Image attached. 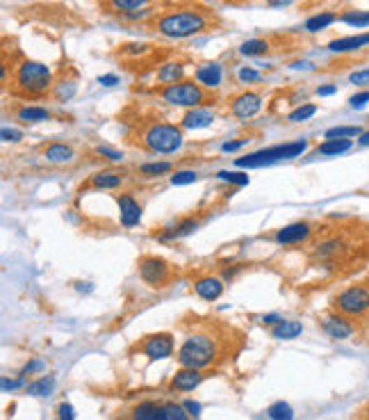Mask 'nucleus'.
Masks as SVG:
<instances>
[{
	"label": "nucleus",
	"mask_w": 369,
	"mask_h": 420,
	"mask_svg": "<svg viewBox=\"0 0 369 420\" xmlns=\"http://www.w3.org/2000/svg\"><path fill=\"white\" fill-rule=\"evenodd\" d=\"M233 329L221 324L217 317L194 322L176 354L180 368L210 370L226 361L233 354Z\"/></svg>",
	"instance_id": "f257e3e1"
},
{
	"label": "nucleus",
	"mask_w": 369,
	"mask_h": 420,
	"mask_svg": "<svg viewBox=\"0 0 369 420\" xmlns=\"http://www.w3.org/2000/svg\"><path fill=\"white\" fill-rule=\"evenodd\" d=\"M210 27H215V18L201 7H173L155 16L153 21V30L169 39H184V37L208 32Z\"/></svg>",
	"instance_id": "f03ea898"
},
{
	"label": "nucleus",
	"mask_w": 369,
	"mask_h": 420,
	"mask_svg": "<svg viewBox=\"0 0 369 420\" xmlns=\"http://www.w3.org/2000/svg\"><path fill=\"white\" fill-rule=\"evenodd\" d=\"M130 144L140 146L142 151L151 153H173L182 146V126L164 122V119H151L149 124L142 126L133 137H128Z\"/></svg>",
	"instance_id": "7ed1b4c3"
},
{
	"label": "nucleus",
	"mask_w": 369,
	"mask_h": 420,
	"mask_svg": "<svg viewBox=\"0 0 369 420\" xmlns=\"http://www.w3.org/2000/svg\"><path fill=\"white\" fill-rule=\"evenodd\" d=\"M53 71L36 60H21L12 71V96L36 98L53 91Z\"/></svg>",
	"instance_id": "20e7f679"
},
{
	"label": "nucleus",
	"mask_w": 369,
	"mask_h": 420,
	"mask_svg": "<svg viewBox=\"0 0 369 420\" xmlns=\"http://www.w3.org/2000/svg\"><path fill=\"white\" fill-rule=\"evenodd\" d=\"M160 98L167 100L169 105H178V107H203L206 103H210V91L199 85L194 80H180L173 82V85H167L160 89Z\"/></svg>",
	"instance_id": "39448f33"
},
{
	"label": "nucleus",
	"mask_w": 369,
	"mask_h": 420,
	"mask_svg": "<svg viewBox=\"0 0 369 420\" xmlns=\"http://www.w3.org/2000/svg\"><path fill=\"white\" fill-rule=\"evenodd\" d=\"M308 149L306 140L299 142H288V144H279V146H269V149H260L255 153H248L244 158H237V167H264V164H274L279 160H290L297 158L303 151Z\"/></svg>",
	"instance_id": "423d86ee"
},
{
	"label": "nucleus",
	"mask_w": 369,
	"mask_h": 420,
	"mask_svg": "<svg viewBox=\"0 0 369 420\" xmlns=\"http://www.w3.org/2000/svg\"><path fill=\"white\" fill-rule=\"evenodd\" d=\"M333 308L347 317H363L369 313V286L356 283L344 290H340L333 299Z\"/></svg>",
	"instance_id": "0eeeda50"
},
{
	"label": "nucleus",
	"mask_w": 369,
	"mask_h": 420,
	"mask_svg": "<svg viewBox=\"0 0 369 420\" xmlns=\"http://www.w3.org/2000/svg\"><path fill=\"white\" fill-rule=\"evenodd\" d=\"M140 277L144 283H149L151 288H164L169 286L173 279V265L169 261L160 258V256H142L140 258Z\"/></svg>",
	"instance_id": "6e6552de"
},
{
	"label": "nucleus",
	"mask_w": 369,
	"mask_h": 420,
	"mask_svg": "<svg viewBox=\"0 0 369 420\" xmlns=\"http://www.w3.org/2000/svg\"><path fill=\"white\" fill-rule=\"evenodd\" d=\"M176 350V341H173V336L167 332H160V334H151V336H144L140 343H135V347L130 352H140L144 354L149 361H162V359H169Z\"/></svg>",
	"instance_id": "1a4fd4ad"
},
{
	"label": "nucleus",
	"mask_w": 369,
	"mask_h": 420,
	"mask_svg": "<svg viewBox=\"0 0 369 420\" xmlns=\"http://www.w3.org/2000/svg\"><path fill=\"white\" fill-rule=\"evenodd\" d=\"M319 324L324 329V334L328 338H333V341H347V338H351L356 334V324L351 322V317L337 313V310L321 317Z\"/></svg>",
	"instance_id": "9d476101"
},
{
	"label": "nucleus",
	"mask_w": 369,
	"mask_h": 420,
	"mask_svg": "<svg viewBox=\"0 0 369 420\" xmlns=\"http://www.w3.org/2000/svg\"><path fill=\"white\" fill-rule=\"evenodd\" d=\"M262 107V98L257 91H242V94H237L233 98V103H230V114L235 119H251L260 112Z\"/></svg>",
	"instance_id": "9b49d317"
},
{
	"label": "nucleus",
	"mask_w": 369,
	"mask_h": 420,
	"mask_svg": "<svg viewBox=\"0 0 369 420\" xmlns=\"http://www.w3.org/2000/svg\"><path fill=\"white\" fill-rule=\"evenodd\" d=\"M206 377H208L206 370L180 368V370L171 377V381H169V391H173V393H189V391H194V388H199Z\"/></svg>",
	"instance_id": "f8f14e48"
},
{
	"label": "nucleus",
	"mask_w": 369,
	"mask_h": 420,
	"mask_svg": "<svg viewBox=\"0 0 369 420\" xmlns=\"http://www.w3.org/2000/svg\"><path fill=\"white\" fill-rule=\"evenodd\" d=\"M116 204H119V217H121V224L126 228H133L140 224V219H142V206H140V201H137L133 195H128V192H123V195H119L116 197Z\"/></svg>",
	"instance_id": "ddd939ff"
},
{
	"label": "nucleus",
	"mask_w": 369,
	"mask_h": 420,
	"mask_svg": "<svg viewBox=\"0 0 369 420\" xmlns=\"http://www.w3.org/2000/svg\"><path fill=\"white\" fill-rule=\"evenodd\" d=\"M312 235V224L310 222H294L290 226H283L276 231L274 240L279 244H299L303 240H308Z\"/></svg>",
	"instance_id": "4468645a"
},
{
	"label": "nucleus",
	"mask_w": 369,
	"mask_h": 420,
	"mask_svg": "<svg viewBox=\"0 0 369 420\" xmlns=\"http://www.w3.org/2000/svg\"><path fill=\"white\" fill-rule=\"evenodd\" d=\"M128 420H164V402L142 400L130 407Z\"/></svg>",
	"instance_id": "2eb2a0df"
},
{
	"label": "nucleus",
	"mask_w": 369,
	"mask_h": 420,
	"mask_svg": "<svg viewBox=\"0 0 369 420\" xmlns=\"http://www.w3.org/2000/svg\"><path fill=\"white\" fill-rule=\"evenodd\" d=\"M194 286V292L201 297V299H206V301H215L219 299L221 295H224V281H221L219 277H212V274H206V277H199L196 281L192 283Z\"/></svg>",
	"instance_id": "dca6fc26"
},
{
	"label": "nucleus",
	"mask_w": 369,
	"mask_h": 420,
	"mask_svg": "<svg viewBox=\"0 0 369 420\" xmlns=\"http://www.w3.org/2000/svg\"><path fill=\"white\" fill-rule=\"evenodd\" d=\"M41 153H43L46 162H51V164H71L76 160V151H73L69 144H62V142L46 144Z\"/></svg>",
	"instance_id": "f3484780"
},
{
	"label": "nucleus",
	"mask_w": 369,
	"mask_h": 420,
	"mask_svg": "<svg viewBox=\"0 0 369 420\" xmlns=\"http://www.w3.org/2000/svg\"><path fill=\"white\" fill-rule=\"evenodd\" d=\"M87 188H96V190H116L123 185V176L114 169H103L91 173V178L85 183Z\"/></svg>",
	"instance_id": "a211bd4d"
},
{
	"label": "nucleus",
	"mask_w": 369,
	"mask_h": 420,
	"mask_svg": "<svg viewBox=\"0 0 369 420\" xmlns=\"http://www.w3.org/2000/svg\"><path fill=\"white\" fill-rule=\"evenodd\" d=\"M221 78H224V71H221V64L217 62H208L196 69V82L206 89H217L221 85Z\"/></svg>",
	"instance_id": "6ab92c4d"
},
{
	"label": "nucleus",
	"mask_w": 369,
	"mask_h": 420,
	"mask_svg": "<svg viewBox=\"0 0 369 420\" xmlns=\"http://www.w3.org/2000/svg\"><path fill=\"white\" fill-rule=\"evenodd\" d=\"M369 46V32L363 34H354V37H340L328 44V51L333 53H351V51H361Z\"/></svg>",
	"instance_id": "aec40b11"
},
{
	"label": "nucleus",
	"mask_w": 369,
	"mask_h": 420,
	"mask_svg": "<svg viewBox=\"0 0 369 420\" xmlns=\"http://www.w3.org/2000/svg\"><path fill=\"white\" fill-rule=\"evenodd\" d=\"M155 80L164 87L184 80V64L182 62H164L162 67L155 71Z\"/></svg>",
	"instance_id": "412c9836"
},
{
	"label": "nucleus",
	"mask_w": 369,
	"mask_h": 420,
	"mask_svg": "<svg viewBox=\"0 0 369 420\" xmlns=\"http://www.w3.org/2000/svg\"><path fill=\"white\" fill-rule=\"evenodd\" d=\"M212 122H215V114H212L210 110H206V107H194V110H187V112H184L180 126L182 128H206Z\"/></svg>",
	"instance_id": "4be33fe9"
},
{
	"label": "nucleus",
	"mask_w": 369,
	"mask_h": 420,
	"mask_svg": "<svg viewBox=\"0 0 369 420\" xmlns=\"http://www.w3.org/2000/svg\"><path fill=\"white\" fill-rule=\"evenodd\" d=\"M16 119H21L25 124H41L51 119V110L43 105H21L16 110Z\"/></svg>",
	"instance_id": "5701e85b"
},
{
	"label": "nucleus",
	"mask_w": 369,
	"mask_h": 420,
	"mask_svg": "<svg viewBox=\"0 0 369 420\" xmlns=\"http://www.w3.org/2000/svg\"><path fill=\"white\" fill-rule=\"evenodd\" d=\"M303 332V324L299 320H281L279 324H274L271 336L279 338V341H292V338H299Z\"/></svg>",
	"instance_id": "b1692460"
},
{
	"label": "nucleus",
	"mask_w": 369,
	"mask_h": 420,
	"mask_svg": "<svg viewBox=\"0 0 369 420\" xmlns=\"http://www.w3.org/2000/svg\"><path fill=\"white\" fill-rule=\"evenodd\" d=\"M199 226H201V219L199 217H187V219H180L176 226L169 228V231L164 233V235H160V237H162V240H171V237H184V235H189V233L196 231Z\"/></svg>",
	"instance_id": "393cba45"
},
{
	"label": "nucleus",
	"mask_w": 369,
	"mask_h": 420,
	"mask_svg": "<svg viewBox=\"0 0 369 420\" xmlns=\"http://www.w3.org/2000/svg\"><path fill=\"white\" fill-rule=\"evenodd\" d=\"M271 51V41L269 39H260V37H255V39H248L239 46V53L246 55V58H260V55H267Z\"/></svg>",
	"instance_id": "a878e982"
},
{
	"label": "nucleus",
	"mask_w": 369,
	"mask_h": 420,
	"mask_svg": "<svg viewBox=\"0 0 369 420\" xmlns=\"http://www.w3.org/2000/svg\"><path fill=\"white\" fill-rule=\"evenodd\" d=\"M53 388H55V377H53V374H43V377L27 383V395L46 398V395H51Z\"/></svg>",
	"instance_id": "bb28decb"
},
{
	"label": "nucleus",
	"mask_w": 369,
	"mask_h": 420,
	"mask_svg": "<svg viewBox=\"0 0 369 420\" xmlns=\"http://www.w3.org/2000/svg\"><path fill=\"white\" fill-rule=\"evenodd\" d=\"M173 169V162L169 160H162V162H146L142 164L137 173H140L142 178H158V176H164V173H169Z\"/></svg>",
	"instance_id": "cd10ccee"
},
{
	"label": "nucleus",
	"mask_w": 369,
	"mask_h": 420,
	"mask_svg": "<svg viewBox=\"0 0 369 420\" xmlns=\"http://www.w3.org/2000/svg\"><path fill=\"white\" fill-rule=\"evenodd\" d=\"M337 18L340 16L335 12H319V14L310 16L306 21V30L308 32H319V30H324V27H328L330 23H335Z\"/></svg>",
	"instance_id": "c85d7f7f"
},
{
	"label": "nucleus",
	"mask_w": 369,
	"mask_h": 420,
	"mask_svg": "<svg viewBox=\"0 0 369 420\" xmlns=\"http://www.w3.org/2000/svg\"><path fill=\"white\" fill-rule=\"evenodd\" d=\"M351 149V140H326L317 146L319 155H340Z\"/></svg>",
	"instance_id": "c756f323"
},
{
	"label": "nucleus",
	"mask_w": 369,
	"mask_h": 420,
	"mask_svg": "<svg viewBox=\"0 0 369 420\" xmlns=\"http://www.w3.org/2000/svg\"><path fill=\"white\" fill-rule=\"evenodd\" d=\"M365 131L361 126H335V128H328L324 133L326 140H349V137H358L363 135Z\"/></svg>",
	"instance_id": "7c9ffc66"
},
{
	"label": "nucleus",
	"mask_w": 369,
	"mask_h": 420,
	"mask_svg": "<svg viewBox=\"0 0 369 420\" xmlns=\"http://www.w3.org/2000/svg\"><path fill=\"white\" fill-rule=\"evenodd\" d=\"M76 89H78V85H76V80H67V78H62V80H58L53 85V96L58 98V100H69L73 94H76Z\"/></svg>",
	"instance_id": "2f4dec72"
},
{
	"label": "nucleus",
	"mask_w": 369,
	"mask_h": 420,
	"mask_svg": "<svg viewBox=\"0 0 369 420\" xmlns=\"http://www.w3.org/2000/svg\"><path fill=\"white\" fill-rule=\"evenodd\" d=\"M164 420H196V418H192V414L184 409V405L164 402Z\"/></svg>",
	"instance_id": "473e14b6"
},
{
	"label": "nucleus",
	"mask_w": 369,
	"mask_h": 420,
	"mask_svg": "<svg viewBox=\"0 0 369 420\" xmlns=\"http://www.w3.org/2000/svg\"><path fill=\"white\" fill-rule=\"evenodd\" d=\"M340 21L354 27H369V12H365V9H351V12H344L340 16Z\"/></svg>",
	"instance_id": "72a5a7b5"
},
{
	"label": "nucleus",
	"mask_w": 369,
	"mask_h": 420,
	"mask_svg": "<svg viewBox=\"0 0 369 420\" xmlns=\"http://www.w3.org/2000/svg\"><path fill=\"white\" fill-rule=\"evenodd\" d=\"M267 416H269L271 420H292L294 409H292V405L281 400V402H274V405L267 409Z\"/></svg>",
	"instance_id": "f704fd0d"
},
{
	"label": "nucleus",
	"mask_w": 369,
	"mask_h": 420,
	"mask_svg": "<svg viewBox=\"0 0 369 420\" xmlns=\"http://www.w3.org/2000/svg\"><path fill=\"white\" fill-rule=\"evenodd\" d=\"M107 3L112 9H119L121 14H128V12H137V9L146 7L149 0H107Z\"/></svg>",
	"instance_id": "c9c22d12"
},
{
	"label": "nucleus",
	"mask_w": 369,
	"mask_h": 420,
	"mask_svg": "<svg viewBox=\"0 0 369 420\" xmlns=\"http://www.w3.org/2000/svg\"><path fill=\"white\" fill-rule=\"evenodd\" d=\"M317 112V105H312V103H308V105H301V107H297V110H292L290 112V117H288V122H292V124H301V122H308V119Z\"/></svg>",
	"instance_id": "e433bc0d"
},
{
	"label": "nucleus",
	"mask_w": 369,
	"mask_h": 420,
	"mask_svg": "<svg viewBox=\"0 0 369 420\" xmlns=\"http://www.w3.org/2000/svg\"><path fill=\"white\" fill-rule=\"evenodd\" d=\"M219 178L233 183L235 188L248 185V173H242V171H219Z\"/></svg>",
	"instance_id": "4c0bfd02"
},
{
	"label": "nucleus",
	"mask_w": 369,
	"mask_h": 420,
	"mask_svg": "<svg viewBox=\"0 0 369 420\" xmlns=\"http://www.w3.org/2000/svg\"><path fill=\"white\" fill-rule=\"evenodd\" d=\"M199 178V173L194 171V169H182V171H176L171 176V183L173 185H189V183H194Z\"/></svg>",
	"instance_id": "58836bf2"
},
{
	"label": "nucleus",
	"mask_w": 369,
	"mask_h": 420,
	"mask_svg": "<svg viewBox=\"0 0 369 420\" xmlns=\"http://www.w3.org/2000/svg\"><path fill=\"white\" fill-rule=\"evenodd\" d=\"M58 420H76V411L69 402H60L58 405Z\"/></svg>",
	"instance_id": "ea45409f"
},
{
	"label": "nucleus",
	"mask_w": 369,
	"mask_h": 420,
	"mask_svg": "<svg viewBox=\"0 0 369 420\" xmlns=\"http://www.w3.org/2000/svg\"><path fill=\"white\" fill-rule=\"evenodd\" d=\"M237 78H239V82H257L260 80V73H257L255 69H248V67H244V69H239V73H237Z\"/></svg>",
	"instance_id": "a19ab883"
},
{
	"label": "nucleus",
	"mask_w": 369,
	"mask_h": 420,
	"mask_svg": "<svg viewBox=\"0 0 369 420\" xmlns=\"http://www.w3.org/2000/svg\"><path fill=\"white\" fill-rule=\"evenodd\" d=\"M349 82H351V85H358V87L369 85V69H363V71L351 73V76H349Z\"/></svg>",
	"instance_id": "79ce46f5"
},
{
	"label": "nucleus",
	"mask_w": 369,
	"mask_h": 420,
	"mask_svg": "<svg viewBox=\"0 0 369 420\" xmlns=\"http://www.w3.org/2000/svg\"><path fill=\"white\" fill-rule=\"evenodd\" d=\"M367 103H369V91H361V94H356V96H351V98H349V105H351V107H356V110L365 107Z\"/></svg>",
	"instance_id": "37998d69"
},
{
	"label": "nucleus",
	"mask_w": 369,
	"mask_h": 420,
	"mask_svg": "<svg viewBox=\"0 0 369 420\" xmlns=\"http://www.w3.org/2000/svg\"><path fill=\"white\" fill-rule=\"evenodd\" d=\"M25 383V374H21L18 379H3V391H16V388H21Z\"/></svg>",
	"instance_id": "c03bdc74"
},
{
	"label": "nucleus",
	"mask_w": 369,
	"mask_h": 420,
	"mask_svg": "<svg viewBox=\"0 0 369 420\" xmlns=\"http://www.w3.org/2000/svg\"><path fill=\"white\" fill-rule=\"evenodd\" d=\"M3 140L5 142H21V137H23V133L21 131H14V128H3Z\"/></svg>",
	"instance_id": "a18cd8bd"
},
{
	"label": "nucleus",
	"mask_w": 369,
	"mask_h": 420,
	"mask_svg": "<svg viewBox=\"0 0 369 420\" xmlns=\"http://www.w3.org/2000/svg\"><path fill=\"white\" fill-rule=\"evenodd\" d=\"M244 144H248V140H235V142H226L224 146H221V151L224 153H233L237 149H242Z\"/></svg>",
	"instance_id": "49530a36"
},
{
	"label": "nucleus",
	"mask_w": 369,
	"mask_h": 420,
	"mask_svg": "<svg viewBox=\"0 0 369 420\" xmlns=\"http://www.w3.org/2000/svg\"><path fill=\"white\" fill-rule=\"evenodd\" d=\"M41 370H43V361H41V359H34V361H30V363H27L25 368H23V374H27V372L34 374V372H41Z\"/></svg>",
	"instance_id": "de8ad7c7"
},
{
	"label": "nucleus",
	"mask_w": 369,
	"mask_h": 420,
	"mask_svg": "<svg viewBox=\"0 0 369 420\" xmlns=\"http://www.w3.org/2000/svg\"><path fill=\"white\" fill-rule=\"evenodd\" d=\"M98 153H100V155H105V158H109V160H123V155H121V153H119V151H112V149H107V146H100Z\"/></svg>",
	"instance_id": "09e8293b"
},
{
	"label": "nucleus",
	"mask_w": 369,
	"mask_h": 420,
	"mask_svg": "<svg viewBox=\"0 0 369 420\" xmlns=\"http://www.w3.org/2000/svg\"><path fill=\"white\" fill-rule=\"evenodd\" d=\"M184 409L189 411L192 418H199V416H201V405H199V402H192V400H187V402H184Z\"/></svg>",
	"instance_id": "8fccbe9b"
},
{
	"label": "nucleus",
	"mask_w": 369,
	"mask_h": 420,
	"mask_svg": "<svg viewBox=\"0 0 369 420\" xmlns=\"http://www.w3.org/2000/svg\"><path fill=\"white\" fill-rule=\"evenodd\" d=\"M116 76H100L98 78V82H100V85H105V87H112V85H116Z\"/></svg>",
	"instance_id": "3c124183"
},
{
	"label": "nucleus",
	"mask_w": 369,
	"mask_h": 420,
	"mask_svg": "<svg viewBox=\"0 0 369 420\" xmlns=\"http://www.w3.org/2000/svg\"><path fill=\"white\" fill-rule=\"evenodd\" d=\"M335 91H337L335 85H324V87L317 89V94H319V96H330V94H335Z\"/></svg>",
	"instance_id": "603ef678"
},
{
	"label": "nucleus",
	"mask_w": 369,
	"mask_h": 420,
	"mask_svg": "<svg viewBox=\"0 0 369 420\" xmlns=\"http://www.w3.org/2000/svg\"><path fill=\"white\" fill-rule=\"evenodd\" d=\"M264 3L269 7H285L288 3H292V0H264Z\"/></svg>",
	"instance_id": "864d4df0"
},
{
	"label": "nucleus",
	"mask_w": 369,
	"mask_h": 420,
	"mask_svg": "<svg viewBox=\"0 0 369 420\" xmlns=\"http://www.w3.org/2000/svg\"><path fill=\"white\" fill-rule=\"evenodd\" d=\"M358 144H361V146H369V131H365L361 137H358Z\"/></svg>",
	"instance_id": "5fc2aeb1"
},
{
	"label": "nucleus",
	"mask_w": 369,
	"mask_h": 420,
	"mask_svg": "<svg viewBox=\"0 0 369 420\" xmlns=\"http://www.w3.org/2000/svg\"><path fill=\"white\" fill-rule=\"evenodd\" d=\"M361 418H363V420H369V402L361 409Z\"/></svg>",
	"instance_id": "6e6d98bb"
},
{
	"label": "nucleus",
	"mask_w": 369,
	"mask_h": 420,
	"mask_svg": "<svg viewBox=\"0 0 369 420\" xmlns=\"http://www.w3.org/2000/svg\"><path fill=\"white\" fill-rule=\"evenodd\" d=\"M55 420H58V418H55Z\"/></svg>",
	"instance_id": "4d7b16f0"
}]
</instances>
